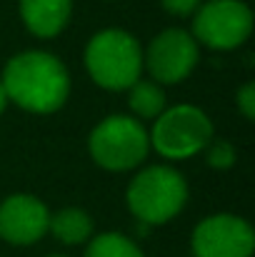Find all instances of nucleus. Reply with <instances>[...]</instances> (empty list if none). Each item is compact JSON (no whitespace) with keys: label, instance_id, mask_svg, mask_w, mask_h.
Instances as JSON below:
<instances>
[{"label":"nucleus","instance_id":"1","mask_svg":"<svg viewBox=\"0 0 255 257\" xmlns=\"http://www.w3.org/2000/svg\"><path fill=\"white\" fill-rule=\"evenodd\" d=\"M3 87L8 100L33 112H53L68 97V70L63 63L43 50L15 55L3 73Z\"/></svg>","mask_w":255,"mask_h":257},{"label":"nucleus","instance_id":"2","mask_svg":"<svg viewBox=\"0 0 255 257\" xmlns=\"http://www.w3.org/2000/svg\"><path fill=\"white\" fill-rule=\"evenodd\" d=\"M85 65L98 85L108 90H125L138 83L143 53L133 35L123 30H103L90 40L85 50Z\"/></svg>","mask_w":255,"mask_h":257},{"label":"nucleus","instance_id":"3","mask_svg":"<svg viewBox=\"0 0 255 257\" xmlns=\"http://www.w3.org/2000/svg\"><path fill=\"white\" fill-rule=\"evenodd\" d=\"M188 187L185 180L170 168H148L143 170L128 190L130 212L145 225L168 222L185 205Z\"/></svg>","mask_w":255,"mask_h":257},{"label":"nucleus","instance_id":"4","mask_svg":"<svg viewBox=\"0 0 255 257\" xmlns=\"http://www.w3.org/2000/svg\"><path fill=\"white\" fill-rule=\"evenodd\" d=\"M148 135L140 122L125 115L105 117L90 133V155L105 170H130L148 155Z\"/></svg>","mask_w":255,"mask_h":257},{"label":"nucleus","instance_id":"5","mask_svg":"<svg viewBox=\"0 0 255 257\" xmlns=\"http://www.w3.org/2000/svg\"><path fill=\"white\" fill-rule=\"evenodd\" d=\"M213 127L205 112L193 105H178L160 112L153 127V145L165 158H190L210 143Z\"/></svg>","mask_w":255,"mask_h":257},{"label":"nucleus","instance_id":"6","mask_svg":"<svg viewBox=\"0 0 255 257\" xmlns=\"http://www.w3.org/2000/svg\"><path fill=\"white\" fill-rule=\"evenodd\" d=\"M193 30L200 43L215 50H230L250 35L253 15L238 0H210L198 10Z\"/></svg>","mask_w":255,"mask_h":257},{"label":"nucleus","instance_id":"7","mask_svg":"<svg viewBox=\"0 0 255 257\" xmlns=\"http://www.w3.org/2000/svg\"><path fill=\"white\" fill-rule=\"evenodd\" d=\"M255 235L250 225L235 215H215L203 220L193 232L195 257H250Z\"/></svg>","mask_w":255,"mask_h":257},{"label":"nucleus","instance_id":"8","mask_svg":"<svg viewBox=\"0 0 255 257\" xmlns=\"http://www.w3.org/2000/svg\"><path fill=\"white\" fill-rule=\"evenodd\" d=\"M148 70L158 83H180L198 63V45L185 30H165L148 48Z\"/></svg>","mask_w":255,"mask_h":257},{"label":"nucleus","instance_id":"9","mask_svg":"<svg viewBox=\"0 0 255 257\" xmlns=\"http://www.w3.org/2000/svg\"><path fill=\"white\" fill-rule=\"evenodd\" d=\"M50 215L30 195H13L0 205V237L13 245H30L45 235Z\"/></svg>","mask_w":255,"mask_h":257},{"label":"nucleus","instance_id":"10","mask_svg":"<svg viewBox=\"0 0 255 257\" xmlns=\"http://www.w3.org/2000/svg\"><path fill=\"white\" fill-rule=\"evenodd\" d=\"M20 10L30 33L40 38H53L68 23L70 0H20Z\"/></svg>","mask_w":255,"mask_h":257},{"label":"nucleus","instance_id":"11","mask_svg":"<svg viewBox=\"0 0 255 257\" xmlns=\"http://www.w3.org/2000/svg\"><path fill=\"white\" fill-rule=\"evenodd\" d=\"M48 227L65 245H78V242L88 240L90 232H93L90 217L85 215L83 210H75V207H68V210L58 212L55 217H50V225Z\"/></svg>","mask_w":255,"mask_h":257},{"label":"nucleus","instance_id":"12","mask_svg":"<svg viewBox=\"0 0 255 257\" xmlns=\"http://www.w3.org/2000/svg\"><path fill=\"white\" fill-rule=\"evenodd\" d=\"M130 107L140 117H155L165 107V95L155 83H133L130 85Z\"/></svg>","mask_w":255,"mask_h":257},{"label":"nucleus","instance_id":"13","mask_svg":"<svg viewBox=\"0 0 255 257\" xmlns=\"http://www.w3.org/2000/svg\"><path fill=\"white\" fill-rule=\"evenodd\" d=\"M85 257H143V252L138 250V245L118 232H105V235H98Z\"/></svg>","mask_w":255,"mask_h":257},{"label":"nucleus","instance_id":"14","mask_svg":"<svg viewBox=\"0 0 255 257\" xmlns=\"http://www.w3.org/2000/svg\"><path fill=\"white\" fill-rule=\"evenodd\" d=\"M233 160H235V150H233L230 143L215 140V143L210 145V150H208V163H210L213 168H220V170H223V168H230Z\"/></svg>","mask_w":255,"mask_h":257},{"label":"nucleus","instance_id":"15","mask_svg":"<svg viewBox=\"0 0 255 257\" xmlns=\"http://www.w3.org/2000/svg\"><path fill=\"white\" fill-rule=\"evenodd\" d=\"M238 105H240L243 115H245L248 120H253L255 117V83H248L245 87H240V92H238Z\"/></svg>","mask_w":255,"mask_h":257},{"label":"nucleus","instance_id":"16","mask_svg":"<svg viewBox=\"0 0 255 257\" xmlns=\"http://www.w3.org/2000/svg\"><path fill=\"white\" fill-rule=\"evenodd\" d=\"M163 5L173 15H190L200 5V0H163Z\"/></svg>","mask_w":255,"mask_h":257},{"label":"nucleus","instance_id":"17","mask_svg":"<svg viewBox=\"0 0 255 257\" xmlns=\"http://www.w3.org/2000/svg\"><path fill=\"white\" fill-rule=\"evenodd\" d=\"M5 105H8V92H5V87L0 83V112L5 110Z\"/></svg>","mask_w":255,"mask_h":257},{"label":"nucleus","instance_id":"18","mask_svg":"<svg viewBox=\"0 0 255 257\" xmlns=\"http://www.w3.org/2000/svg\"><path fill=\"white\" fill-rule=\"evenodd\" d=\"M50 257H63V255H50Z\"/></svg>","mask_w":255,"mask_h":257}]
</instances>
